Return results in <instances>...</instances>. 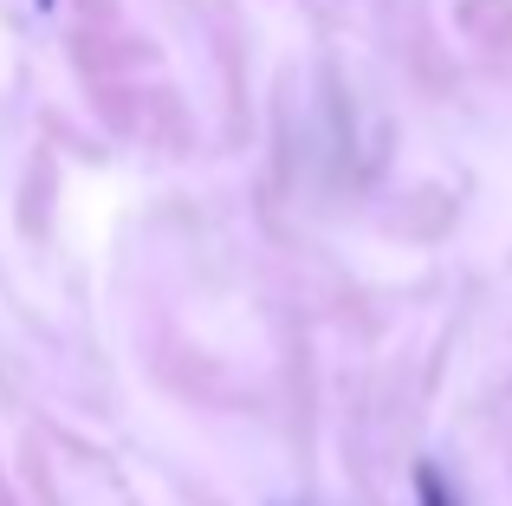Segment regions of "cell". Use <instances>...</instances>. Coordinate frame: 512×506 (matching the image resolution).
I'll return each instance as SVG.
<instances>
[{
    "mask_svg": "<svg viewBox=\"0 0 512 506\" xmlns=\"http://www.w3.org/2000/svg\"><path fill=\"white\" fill-rule=\"evenodd\" d=\"M415 506H461V500H454V487L435 468H415Z\"/></svg>",
    "mask_w": 512,
    "mask_h": 506,
    "instance_id": "1",
    "label": "cell"
},
{
    "mask_svg": "<svg viewBox=\"0 0 512 506\" xmlns=\"http://www.w3.org/2000/svg\"><path fill=\"white\" fill-rule=\"evenodd\" d=\"M39 7H52V0H39Z\"/></svg>",
    "mask_w": 512,
    "mask_h": 506,
    "instance_id": "2",
    "label": "cell"
}]
</instances>
